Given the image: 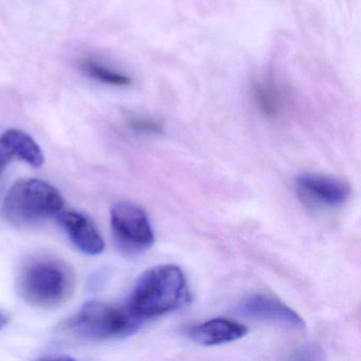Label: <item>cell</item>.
<instances>
[{"label":"cell","mask_w":361,"mask_h":361,"mask_svg":"<svg viewBox=\"0 0 361 361\" xmlns=\"http://www.w3.org/2000/svg\"><path fill=\"white\" fill-rule=\"evenodd\" d=\"M16 156L35 168L44 164V154L39 145L26 133L10 130L0 137V164L8 166Z\"/></svg>","instance_id":"30bf717a"},{"label":"cell","mask_w":361,"mask_h":361,"mask_svg":"<svg viewBox=\"0 0 361 361\" xmlns=\"http://www.w3.org/2000/svg\"><path fill=\"white\" fill-rule=\"evenodd\" d=\"M64 208V198L54 185L39 179L18 181L8 191L4 215L14 226H30L58 216Z\"/></svg>","instance_id":"3957f363"},{"label":"cell","mask_w":361,"mask_h":361,"mask_svg":"<svg viewBox=\"0 0 361 361\" xmlns=\"http://www.w3.org/2000/svg\"><path fill=\"white\" fill-rule=\"evenodd\" d=\"M245 325L225 318H215L190 329V339L202 346L219 345L238 341L247 335Z\"/></svg>","instance_id":"9c48e42d"},{"label":"cell","mask_w":361,"mask_h":361,"mask_svg":"<svg viewBox=\"0 0 361 361\" xmlns=\"http://www.w3.org/2000/svg\"><path fill=\"white\" fill-rule=\"evenodd\" d=\"M7 323L8 317L6 316L3 312H0V329H3V327H5L6 325H7Z\"/></svg>","instance_id":"5bb4252c"},{"label":"cell","mask_w":361,"mask_h":361,"mask_svg":"<svg viewBox=\"0 0 361 361\" xmlns=\"http://www.w3.org/2000/svg\"><path fill=\"white\" fill-rule=\"evenodd\" d=\"M18 287L20 295L31 305L54 307L71 297L75 289V274L62 259L39 257L25 266Z\"/></svg>","instance_id":"7a4b0ae2"},{"label":"cell","mask_w":361,"mask_h":361,"mask_svg":"<svg viewBox=\"0 0 361 361\" xmlns=\"http://www.w3.org/2000/svg\"><path fill=\"white\" fill-rule=\"evenodd\" d=\"M236 314L245 318L281 325L302 331L305 329L303 318L280 300L266 293L247 295L238 304Z\"/></svg>","instance_id":"8992f818"},{"label":"cell","mask_w":361,"mask_h":361,"mask_svg":"<svg viewBox=\"0 0 361 361\" xmlns=\"http://www.w3.org/2000/svg\"><path fill=\"white\" fill-rule=\"evenodd\" d=\"M141 321L142 319L133 314L128 306L90 301L71 319L68 329L86 339H120L136 333Z\"/></svg>","instance_id":"277c9868"},{"label":"cell","mask_w":361,"mask_h":361,"mask_svg":"<svg viewBox=\"0 0 361 361\" xmlns=\"http://www.w3.org/2000/svg\"><path fill=\"white\" fill-rule=\"evenodd\" d=\"M185 274L178 266L164 264L147 270L135 285L128 308L140 319L162 316L189 301Z\"/></svg>","instance_id":"6da1fadb"},{"label":"cell","mask_w":361,"mask_h":361,"mask_svg":"<svg viewBox=\"0 0 361 361\" xmlns=\"http://www.w3.org/2000/svg\"><path fill=\"white\" fill-rule=\"evenodd\" d=\"M128 126L141 134H159L164 130V123L159 120L149 117H132L128 119Z\"/></svg>","instance_id":"4fadbf2b"},{"label":"cell","mask_w":361,"mask_h":361,"mask_svg":"<svg viewBox=\"0 0 361 361\" xmlns=\"http://www.w3.org/2000/svg\"><path fill=\"white\" fill-rule=\"evenodd\" d=\"M295 189L302 200L316 206H341L350 195L348 183L336 177L303 173L295 178Z\"/></svg>","instance_id":"52a82bcc"},{"label":"cell","mask_w":361,"mask_h":361,"mask_svg":"<svg viewBox=\"0 0 361 361\" xmlns=\"http://www.w3.org/2000/svg\"><path fill=\"white\" fill-rule=\"evenodd\" d=\"M253 97L262 114L274 118L282 109V97L276 84L269 81H257L253 84Z\"/></svg>","instance_id":"8fae6325"},{"label":"cell","mask_w":361,"mask_h":361,"mask_svg":"<svg viewBox=\"0 0 361 361\" xmlns=\"http://www.w3.org/2000/svg\"><path fill=\"white\" fill-rule=\"evenodd\" d=\"M58 219L71 242L82 252L90 255L103 252L104 240L96 226L85 215L75 211H65L58 215Z\"/></svg>","instance_id":"ba28073f"},{"label":"cell","mask_w":361,"mask_h":361,"mask_svg":"<svg viewBox=\"0 0 361 361\" xmlns=\"http://www.w3.org/2000/svg\"><path fill=\"white\" fill-rule=\"evenodd\" d=\"M111 225L118 246L128 255L149 250L155 236L147 213L130 202H119L111 208Z\"/></svg>","instance_id":"5b68a950"},{"label":"cell","mask_w":361,"mask_h":361,"mask_svg":"<svg viewBox=\"0 0 361 361\" xmlns=\"http://www.w3.org/2000/svg\"><path fill=\"white\" fill-rule=\"evenodd\" d=\"M82 69L92 79L98 80L107 85L126 87V86H130L133 82L128 75L113 71V69L92 60H85L82 62Z\"/></svg>","instance_id":"7c38bea8"}]
</instances>
